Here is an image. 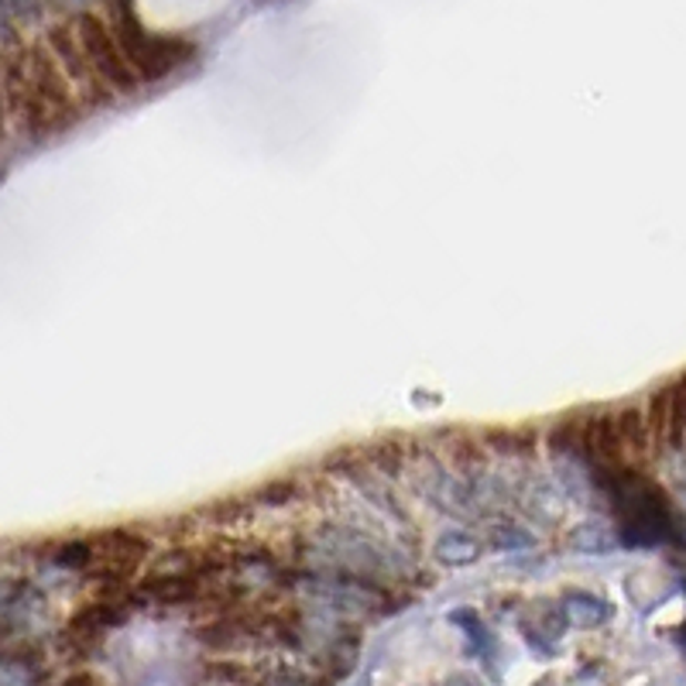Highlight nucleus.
Masks as SVG:
<instances>
[{
  "instance_id": "6",
  "label": "nucleus",
  "mask_w": 686,
  "mask_h": 686,
  "mask_svg": "<svg viewBox=\"0 0 686 686\" xmlns=\"http://www.w3.org/2000/svg\"><path fill=\"white\" fill-rule=\"evenodd\" d=\"M209 591H203V581L196 576H172V573H152L149 581L131 594L134 607H193L196 601H206Z\"/></svg>"
},
{
  "instance_id": "15",
  "label": "nucleus",
  "mask_w": 686,
  "mask_h": 686,
  "mask_svg": "<svg viewBox=\"0 0 686 686\" xmlns=\"http://www.w3.org/2000/svg\"><path fill=\"white\" fill-rule=\"evenodd\" d=\"M447 686H478V683H474L471 676H453V679H450Z\"/></svg>"
},
{
  "instance_id": "8",
  "label": "nucleus",
  "mask_w": 686,
  "mask_h": 686,
  "mask_svg": "<svg viewBox=\"0 0 686 686\" xmlns=\"http://www.w3.org/2000/svg\"><path fill=\"white\" fill-rule=\"evenodd\" d=\"M566 618L573 625H581V628H597L611 618V604L601 601L597 594H587V591H573L566 594Z\"/></svg>"
},
{
  "instance_id": "5",
  "label": "nucleus",
  "mask_w": 686,
  "mask_h": 686,
  "mask_svg": "<svg viewBox=\"0 0 686 686\" xmlns=\"http://www.w3.org/2000/svg\"><path fill=\"white\" fill-rule=\"evenodd\" d=\"M131 597H96L86 607H80L69 622V638H76L80 645H96L111 628H121L131 618Z\"/></svg>"
},
{
  "instance_id": "11",
  "label": "nucleus",
  "mask_w": 686,
  "mask_h": 686,
  "mask_svg": "<svg viewBox=\"0 0 686 686\" xmlns=\"http://www.w3.org/2000/svg\"><path fill=\"white\" fill-rule=\"evenodd\" d=\"M453 622L463 625L467 638H471V645L478 648V653H488L491 638H488V632H484V625H481V618L474 615V611H453Z\"/></svg>"
},
{
  "instance_id": "13",
  "label": "nucleus",
  "mask_w": 686,
  "mask_h": 686,
  "mask_svg": "<svg viewBox=\"0 0 686 686\" xmlns=\"http://www.w3.org/2000/svg\"><path fill=\"white\" fill-rule=\"evenodd\" d=\"M296 498H299V488L288 484V481L272 484V488H262V491L255 494L258 504H288V501H296Z\"/></svg>"
},
{
  "instance_id": "9",
  "label": "nucleus",
  "mask_w": 686,
  "mask_h": 686,
  "mask_svg": "<svg viewBox=\"0 0 686 686\" xmlns=\"http://www.w3.org/2000/svg\"><path fill=\"white\" fill-rule=\"evenodd\" d=\"M437 556H440L443 566H471L481 556V543L471 535H463V532H447V535H440V543H437Z\"/></svg>"
},
{
  "instance_id": "12",
  "label": "nucleus",
  "mask_w": 686,
  "mask_h": 686,
  "mask_svg": "<svg viewBox=\"0 0 686 686\" xmlns=\"http://www.w3.org/2000/svg\"><path fill=\"white\" fill-rule=\"evenodd\" d=\"M494 546L498 550H525V546H532V535L515 529V525H498L494 529Z\"/></svg>"
},
{
  "instance_id": "1",
  "label": "nucleus",
  "mask_w": 686,
  "mask_h": 686,
  "mask_svg": "<svg viewBox=\"0 0 686 686\" xmlns=\"http://www.w3.org/2000/svg\"><path fill=\"white\" fill-rule=\"evenodd\" d=\"M4 90L8 106L21 127L31 137L62 134L83 117L80 100L72 96V86L65 83L59 62L45 49V42H31L14 55L4 69Z\"/></svg>"
},
{
  "instance_id": "7",
  "label": "nucleus",
  "mask_w": 686,
  "mask_h": 686,
  "mask_svg": "<svg viewBox=\"0 0 686 686\" xmlns=\"http://www.w3.org/2000/svg\"><path fill=\"white\" fill-rule=\"evenodd\" d=\"M653 432L673 450L683 447V385L673 381L653 399Z\"/></svg>"
},
{
  "instance_id": "2",
  "label": "nucleus",
  "mask_w": 686,
  "mask_h": 686,
  "mask_svg": "<svg viewBox=\"0 0 686 686\" xmlns=\"http://www.w3.org/2000/svg\"><path fill=\"white\" fill-rule=\"evenodd\" d=\"M601 471L615 515L622 522V539L628 546H659L669 539L679 543L676 519L659 484L642 478L632 467H601Z\"/></svg>"
},
{
  "instance_id": "14",
  "label": "nucleus",
  "mask_w": 686,
  "mask_h": 686,
  "mask_svg": "<svg viewBox=\"0 0 686 686\" xmlns=\"http://www.w3.org/2000/svg\"><path fill=\"white\" fill-rule=\"evenodd\" d=\"M265 686H316L309 676H299V673H281V676H275L272 683H265Z\"/></svg>"
},
{
  "instance_id": "3",
  "label": "nucleus",
  "mask_w": 686,
  "mask_h": 686,
  "mask_svg": "<svg viewBox=\"0 0 686 686\" xmlns=\"http://www.w3.org/2000/svg\"><path fill=\"white\" fill-rule=\"evenodd\" d=\"M100 14H103L106 28H111L117 52L137 83H158L199 55V49L190 39H183V34L149 31L144 21L134 14V8H127V4L103 8Z\"/></svg>"
},
{
  "instance_id": "10",
  "label": "nucleus",
  "mask_w": 686,
  "mask_h": 686,
  "mask_svg": "<svg viewBox=\"0 0 686 686\" xmlns=\"http://www.w3.org/2000/svg\"><path fill=\"white\" fill-rule=\"evenodd\" d=\"M52 560L65 570H86L93 563V550H90V539H76V543H62Z\"/></svg>"
},
{
  "instance_id": "4",
  "label": "nucleus",
  "mask_w": 686,
  "mask_h": 686,
  "mask_svg": "<svg viewBox=\"0 0 686 686\" xmlns=\"http://www.w3.org/2000/svg\"><path fill=\"white\" fill-rule=\"evenodd\" d=\"M72 24V34H76L80 42V52L90 65V72L100 80V86L106 93H117V96H127L137 90V80L131 76V69L124 65L121 52H117V42L111 28H106L103 14L100 11H72L69 18Z\"/></svg>"
}]
</instances>
